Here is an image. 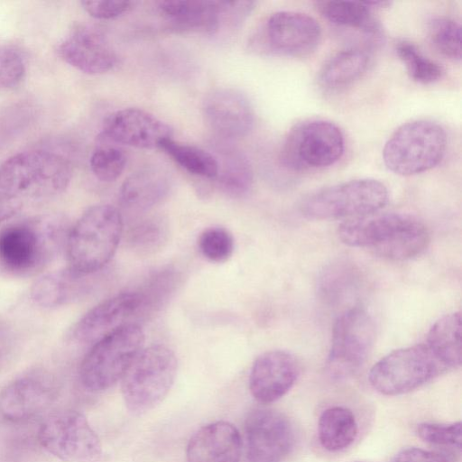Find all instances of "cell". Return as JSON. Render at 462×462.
<instances>
[{
  "label": "cell",
  "mask_w": 462,
  "mask_h": 462,
  "mask_svg": "<svg viewBox=\"0 0 462 462\" xmlns=\"http://www.w3.org/2000/svg\"><path fill=\"white\" fill-rule=\"evenodd\" d=\"M17 343L14 328L6 321L0 319V370L14 357Z\"/></svg>",
  "instance_id": "42"
},
{
  "label": "cell",
  "mask_w": 462,
  "mask_h": 462,
  "mask_svg": "<svg viewBox=\"0 0 462 462\" xmlns=\"http://www.w3.org/2000/svg\"><path fill=\"white\" fill-rule=\"evenodd\" d=\"M125 153L116 146L99 144L90 157V169L100 180L111 182L116 180L125 167Z\"/></svg>",
  "instance_id": "35"
},
{
  "label": "cell",
  "mask_w": 462,
  "mask_h": 462,
  "mask_svg": "<svg viewBox=\"0 0 462 462\" xmlns=\"http://www.w3.org/2000/svg\"><path fill=\"white\" fill-rule=\"evenodd\" d=\"M374 337V320L365 309L356 306L340 314L333 326L326 364L331 378L353 376L365 362Z\"/></svg>",
  "instance_id": "11"
},
{
  "label": "cell",
  "mask_w": 462,
  "mask_h": 462,
  "mask_svg": "<svg viewBox=\"0 0 462 462\" xmlns=\"http://www.w3.org/2000/svg\"><path fill=\"white\" fill-rule=\"evenodd\" d=\"M354 278V269L345 263L334 264L324 271L320 277V291L328 300H336L352 286Z\"/></svg>",
  "instance_id": "39"
},
{
  "label": "cell",
  "mask_w": 462,
  "mask_h": 462,
  "mask_svg": "<svg viewBox=\"0 0 462 462\" xmlns=\"http://www.w3.org/2000/svg\"><path fill=\"white\" fill-rule=\"evenodd\" d=\"M22 205L21 199L0 189V223L15 216Z\"/></svg>",
  "instance_id": "44"
},
{
  "label": "cell",
  "mask_w": 462,
  "mask_h": 462,
  "mask_svg": "<svg viewBox=\"0 0 462 462\" xmlns=\"http://www.w3.org/2000/svg\"><path fill=\"white\" fill-rule=\"evenodd\" d=\"M198 247L200 254L213 263H224L234 252V238L224 227L206 228L199 236Z\"/></svg>",
  "instance_id": "36"
},
{
  "label": "cell",
  "mask_w": 462,
  "mask_h": 462,
  "mask_svg": "<svg viewBox=\"0 0 462 462\" xmlns=\"http://www.w3.org/2000/svg\"><path fill=\"white\" fill-rule=\"evenodd\" d=\"M84 10L97 19H113L118 17L134 6V1L119 0H85L81 2Z\"/></svg>",
  "instance_id": "41"
},
{
  "label": "cell",
  "mask_w": 462,
  "mask_h": 462,
  "mask_svg": "<svg viewBox=\"0 0 462 462\" xmlns=\"http://www.w3.org/2000/svg\"><path fill=\"white\" fill-rule=\"evenodd\" d=\"M393 462H450L442 453L419 448H408L401 450Z\"/></svg>",
  "instance_id": "43"
},
{
  "label": "cell",
  "mask_w": 462,
  "mask_h": 462,
  "mask_svg": "<svg viewBox=\"0 0 462 462\" xmlns=\"http://www.w3.org/2000/svg\"><path fill=\"white\" fill-rule=\"evenodd\" d=\"M203 114L208 126L226 139L241 138L253 128L254 109L248 97L240 90L222 88L208 94Z\"/></svg>",
  "instance_id": "21"
},
{
  "label": "cell",
  "mask_w": 462,
  "mask_h": 462,
  "mask_svg": "<svg viewBox=\"0 0 462 462\" xmlns=\"http://www.w3.org/2000/svg\"><path fill=\"white\" fill-rule=\"evenodd\" d=\"M105 269L84 273L68 266L38 278L30 289L32 301L44 309L78 302L98 290L106 279Z\"/></svg>",
  "instance_id": "17"
},
{
  "label": "cell",
  "mask_w": 462,
  "mask_h": 462,
  "mask_svg": "<svg viewBox=\"0 0 462 462\" xmlns=\"http://www.w3.org/2000/svg\"><path fill=\"white\" fill-rule=\"evenodd\" d=\"M245 432L249 462H282L294 447L291 422L273 409L252 410L245 419Z\"/></svg>",
  "instance_id": "13"
},
{
  "label": "cell",
  "mask_w": 462,
  "mask_h": 462,
  "mask_svg": "<svg viewBox=\"0 0 462 462\" xmlns=\"http://www.w3.org/2000/svg\"><path fill=\"white\" fill-rule=\"evenodd\" d=\"M242 440L230 422L217 420L199 429L189 439L188 462H239Z\"/></svg>",
  "instance_id": "22"
},
{
  "label": "cell",
  "mask_w": 462,
  "mask_h": 462,
  "mask_svg": "<svg viewBox=\"0 0 462 462\" xmlns=\"http://www.w3.org/2000/svg\"><path fill=\"white\" fill-rule=\"evenodd\" d=\"M260 46L283 56L300 57L312 52L321 37L319 23L307 14L279 11L272 14L263 28Z\"/></svg>",
  "instance_id": "14"
},
{
  "label": "cell",
  "mask_w": 462,
  "mask_h": 462,
  "mask_svg": "<svg viewBox=\"0 0 462 462\" xmlns=\"http://www.w3.org/2000/svg\"><path fill=\"white\" fill-rule=\"evenodd\" d=\"M447 149L444 128L430 120L402 125L386 141L383 160L387 169L402 176L416 175L437 166Z\"/></svg>",
  "instance_id": "6"
},
{
  "label": "cell",
  "mask_w": 462,
  "mask_h": 462,
  "mask_svg": "<svg viewBox=\"0 0 462 462\" xmlns=\"http://www.w3.org/2000/svg\"><path fill=\"white\" fill-rule=\"evenodd\" d=\"M416 433L425 442L461 448L462 431L460 421L448 424L422 422L417 425Z\"/></svg>",
  "instance_id": "37"
},
{
  "label": "cell",
  "mask_w": 462,
  "mask_h": 462,
  "mask_svg": "<svg viewBox=\"0 0 462 462\" xmlns=\"http://www.w3.org/2000/svg\"><path fill=\"white\" fill-rule=\"evenodd\" d=\"M315 6L336 25L358 29L370 35L381 33V24L365 2L325 0L316 2Z\"/></svg>",
  "instance_id": "28"
},
{
  "label": "cell",
  "mask_w": 462,
  "mask_h": 462,
  "mask_svg": "<svg viewBox=\"0 0 462 462\" xmlns=\"http://www.w3.org/2000/svg\"><path fill=\"white\" fill-rule=\"evenodd\" d=\"M168 236V225L162 217H146L128 226L125 243L135 254L149 255L161 250Z\"/></svg>",
  "instance_id": "30"
},
{
  "label": "cell",
  "mask_w": 462,
  "mask_h": 462,
  "mask_svg": "<svg viewBox=\"0 0 462 462\" xmlns=\"http://www.w3.org/2000/svg\"><path fill=\"white\" fill-rule=\"evenodd\" d=\"M32 117L31 106H15L0 118V143H5L30 123Z\"/></svg>",
  "instance_id": "40"
},
{
  "label": "cell",
  "mask_w": 462,
  "mask_h": 462,
  "mask_svg": "<svg viewBox=\"0 0 462 462\" xmlns=\"http://www.w3.org/2000/svg\"><path fill=\"white\" fill-rule=\"evenodd\" d=\"M358 424L351 410L342 406L326 409L319 416L318 437L321 447L329 452L347 448L356 440Z\"/></svg>",
  "instance_id": "26"
},
{
  "label": "cell",
  "mask_w": 462,
  "mask_h": 462,
  "mask_svg": "<svg viewBox=\"0 0 462 462\" xmlns=\"http://www.w3.org/2000/svg\"><path fill=\"white\" fill-rule=\"evenodd\" d=\"M178 369L174 352L161 344L143 348L121 379L127 409L142 414L158 405L172 387Z\"/></svg>",
  "instance_id": "5"
},
{
  "label": "cell",
  "mask_w": 462,
  "mask_h": 462,
  "mask_svg": "<svg viewBox=\"0 0 462 462\" xmlns=\"http://www.w3.org/2000/svg\"><path fill=\"white\" fill-rule=\"evenodd\" d=\"M461 313L446 314L430 328L424 342L447 370L461 365Z\"/></svg>",
  "instance_id": "25"
},
{
  "label": "cell",
  "mask_w": 462,
  "mask_h": 462,
  "mask_svg": "<svg viewBox=\"0 0 462 462\" xmlns=\"http://www.w3.org/2000/svg\"><path fill=\"white\" fill-rule=\"evenodd\" d=\"M448 371L425 343L393 350L371 368L368 380L379 393L397 396L422 386Z\"/></svg>",
  "instance_id": "9"
},
{
  "label": "cell",
  "mask_w": 462,
  "mask_h": 462,
  "mask_svg": "<svg viewBox=\"0 0 462 462\" xmlns=\"http://www.w3.org/2000/svg\"><path fill=\"white\" fill-rule=\"evenodd\" d=\"M143 299L138 291L110 297L86 312L71 328L69 337L78 345L92 346L116 329L141 317Z\"/></svg>",
  "instance_id": "15"
},
{
  "label": "cell",
  "mask_w": 462,
  "mask_h": 462,
  "mask_svg": "<svg viewBox=\"0 0 462 462\" xmlns=\"http://www.w3.org/2000/svg\"><path fill=\"white\" fill-rule=\"evenodd\" d=\"M60 59L73 68L90 75L111 70L117 55L105 32L92 24H78L57 47Z\"/></svg>",
  "instance_id": "18"
},
{
  "label": "cell",
  "mask_w": 462,
  "mask_h": 462,
  "mask_svg": "<svg viewBox=\"0 0 462 462\" xmlns=\"http://www.w3.org/2000/svg\"><path fill=\"white\" fill-rule=\"evenodd\" d=\"M344 149V135L337 125L324 119H310L289 131L282 146L281 161L292 171L320 169L337 162Z\"/></svg>",
  "instance_id": "10"
},
{
  "label": "cell",
  "mask_w": 462,
  "mask_h": 462,
  "mask_svg": "<svg viewBox=\"0 0 462 462\" xmlns=\"http://www.w3.org/2000/svg\"><path fill=\"white\" fill-rule=\"evenodd\" d=\"M124 232L120 212L107 204L88 208L70 226L65 251L69 266L97 273L110 262Z\"/></svg>",
  "instance_id": "4"
},
{
  "label": "cell",
  "mask_w": 462,
  "mask_h": 462,
  "mask_svg": "<svg viewBox=\"0 0 462 462\" xmlns=\"http://www.w3.org/2000/svg\"><path fill=\"white\" fill-rule=\"evenodd\" d=\"M55 397L51 376L43 371H31L1 389L0 418L12 423L28 421L46 411Z\"/></svg>",
  "instance_id": "16"
},
{
  "label": "cell",
  "mask_w": 462,
  "mask_h": 462,
  "mask_svg": "<svg viewBox=\"0 0 462 462\" xmlns=\"http://www.w3.org/2000/svg\"><path fill=\"white\" fill-rule=\"evenodd\" d=\"M296 357L284 350H270L258 356L250 371L249 390L259 402L268 404L282 398L300 374Z\"/></svg>",
  "instance_id": "20"
},
{
  "label": "cell",
  "mask_w": 462,
  "mask_h": 462,
  "mask_svg": "<svg viewBox=\"0 0 462 462\" xmlns=\"http://www.w3.org/2000/svg\"><path fill=\"white\" fill-rule=\"evenodd\" d=\"M101 137L131 147L153 149L172 137V129L151 113L130 107L106 116Z\"/></svg>",
  "instance_id": "19"
},
{
  "label": "cell",
  "mask_w": 462,
  "mask_h": 462,
  "mask_svg": "<svg viewBox=\"0 0 462 462\" xmlns=\"http://www.w3.org/2000/svg\"><path fill=\"white\" fill-rule=\"evenodd\" d=\"M143 343L144 334L137 323L125 325L104 337L91 346L80 363L81 384L90 392L109 389L122 379Z\"/></svg>",
  "instance_id": "7"
},
{
  "label": "cell",
  "mask_w": 462,
  "mask_h": 462,
  "mask_svg": "<svg viewBox=\"0 0 462 462\" xmlns=\"http://www.w3.org/2000/svg\"><path fill=\"white\" fill-rule=\"evenodd\" d=\"M216 158L218 171L215 180L218 189L233 198L245 196L253 184L254 174L249 160L234 149H224L220 157Z\"/></svg>",
  "instance_id": "29"
},
{
  "label": "cell",
  "mask_w": 462,
  "mask_h": 462,
  "mask_svg": "<svg viewBox=\"0 0 462 462\" xmlns=\"http://www.w3.org/2000/svg\"><path fill=\"white\" fill-rule=\"evenodd\" d=\"M222 1L167 0L157 4L159 14L175 30L215 33L221 28Z\"/></svg>",
  "instance_id": "23"
},
{
  "label": "cell",
  "mask_w": 462,
  "mask_h": 462,
  "mask_svg": "<svg viewBox=\"0 0 462 462\" xmlns=\"http://www.w3.org/2000/svg\"><path fill=\"white\" fill-rule=\"evenodd\" d=\"M25 70V61L21 51L10 44L0 42V88L18 85Z\"/></svg>",
  "instance_id": "38"
},
{
  "label": "cell",
  "mask_w": 462,
  "mask_h": 462,
  "mask_svg": "<svg viewBox=\"0 0 462 462\" xmlns=\"http://www.w3.org/2000/svg\"><path fill=\"white\" fill-rule=\"evenodd\" d=\"M41 445L64 462H97L103 455L101 441L87 418L74 410L48 415L38 431Z\"/></svg>",
  "instance_id": "12"
},
{
  "label": "cell",
  "mask_w": 462,
  "mask_h": 462,
  "mask_svg": "<svg viewBox=\"0 0 462 462\" xmlns=\"http://www.w3.org/2000/svg\"><path fill=\"white\" fill-rule=\"evenodd\" d=\"M428 34L433 48L442 56L461 60V26L448 17L439 16L430 21Z\"/></svg>",
  "instance_id": "33"
},
{
  "label": "cell",
  "mask_w": 462,
  "mask_h": 462,
  "mask_svg": "<svg viewBox=\"0 0 462 462\" xmlns=\"http://www.w3.org/2000/svg\"><path fill=\"white\" fill-rule=\"evenodd\" d=\"M388 190L374 179H356L329 186L306 197L300 204L309 219L358 217L374 214L388 201Z\"/></svg>",
  "instance_id": "8"
},
{
  "label": "cell",
  "mask_w": 462,
  "mask_h": 462,
  "mask_svg": "<svg viewBox=\"0 0 462 462\" xmlns=\"http://www.w3.org/2000/svg\"><path fill=\"white\" fill-rule=\"evenodd\" d=\"M186 171L198 177L215 180L218 171L217 158L210 152L170 138L161 147Z\"/></svg>",
  "instance_id": "31"
},
{
  "label": "cell",
  "mask_w": 462,
  "mask_h": 462,
  "mask_svg": "<svg viewBox=\"0 0 462 462\" xmlns=\"http://www.w3.org/2000/svg\"><path fill=\"white\" fill-rule=\"evenodd\" d=\"M340 240L353 247L369 249L389 260L403 261L420 255L430 244L426 226L403 213H374L353 217L338 226Z\"/></svg>",
  "instance_id": "2"
},
{
  "label": "cell",
  "mask_w": 462,
  "mask_h": 462,
  "mask_svg": "<svg viewBox=\"0 0 462 462\" xmlns=\"http://www.w3.org/2000/svg\"><path fill=\"white\" fill-rule=\"evenodd\" d=\"M370 56L367 51L353 47L332 56L322 67L319 81L328 89H338L358 79L367 69Z\"/></svg>",
  "instance_id": "27"
},
{
  "label": "cell",
  "mask_w": 462,
  "mask_h": 462,
  "mask_svg": "<svg viewBox=\"0 0 462 462\" xmlns=\"http://www.w3.org/2000/svg\"><path fill=\"white\" fill-rule=\"evenodd\" d=\"M170 179L161 168L149 166L133 172L122 184L120 200L132 211H145L169 193Z\"/></svg>",
  "instance_id": "24"
},
{
  "label": "cell",
  "mask_w": 462,
  "mask_h": 462,
  "mask_svg": "<svg viewBox=\"0 0 462 462\" xmlns=\"http://www.w3.org/2000/svg\"><path fill=\"white\" fill-rule=\"evenodd\" d=\"M70 226L67 217L47 213L14 222L0 230V271L29 277L42 272L65 250Z\"/></svg>",
  "instance_id": "1"
},
{
  "label": "cell",
  "mask_w": 462,
  "mask_h": 462,
  "mask_svg": "<svg viewBox=\"0 0 462 462\" xmlns=\"http://www.w3.org/2000/svg\"><path fill=\"white\" fill-rule=\"evenodd\" d=\"M178 282V275L174 270H161L152 275L145 284L139 290L143 299L142 316L154 311L161 307L169 296L174 291Z\"/></svg>",
  "instance_id": "34"
},
{
  "label": "cell",
  "mask_w": 462,
  "mask_h": 462,
  "mask_svg": "<svg viewBox=\"0 0 462 462\" xmlns=\"http://www.w3.org/2000/svg\"><path fill=\"white\" fill-rule=\"evenodd\" d=\"M68 157L49 149L21 152L0 165V189L19 199H43L62 193L72 178Z\"/></svg>",
  "instance_id": "3"
},
{
  "label": "cell",
  "mask_w": 462,
  "mask_h": 462,
  "mask_svg": "<svg viewBox=\"0 0 462 462\" xmlns=\"http://www.w3.org/2000/svg\"><path fill=\"white\" fill-rule=\"evenodd\" d=\"M395 51L414 81L430 84L442 78L443 68L424 56L413 43L408 41H400L396 44Z\"/></svg>",
  "instance_id": "32"
}]
</instances>
